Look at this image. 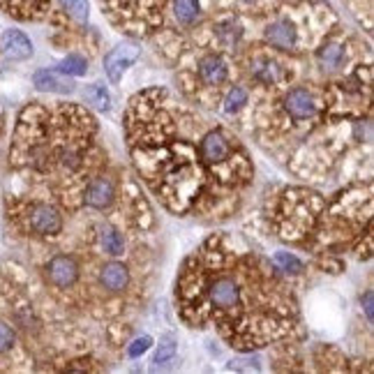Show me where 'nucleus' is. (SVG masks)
I'll return each mask as SVG.
<instances>
[{"label": "nucleus", "mask_w": 374, "mask_h": 374, "mask_svg": "<svg viewBox=\"0 0 374 374\" xmlns=\"http://www.w3.org/2000/svg\"><path fill=\"white\" fill-rule=\"evenodd\" d=\"M252 74L261 83H273V81H278V79H280V65L275 61H268V58H261V61L254 63Z\"/></svg>", "instance_id": "f3484780"}, {"label": "nucleus", "mask_w": 374, "mask_h": 374, "mask_svg": "<svg viewBox=\"0 0 374 374\" xmlns=\"http://www.w3.org/2000/svg\"><path fill=\"white\" fill-rule=\"evenodd\" d=\"M174 14L180 23L192 25L201 19V5L199 0H174Z\"/></svg>", "instance_id": "ddd939ff"}, {"label": "nucleus", "mask_w": 374, "mask_h": 374, "mask_svg": "<svg viewBox=\"0 0 374 374\" xmlns=\"http://www.w3.org/2000/svg\"><path fill=\"white\" fill-rule=\"evenodd\" d=\"M215 35L220 37L222 44L233 47V44L242 37V25L238 21H233V19H229V21H222L218 28H215Z\"/></svg>", "instance_id": "6ab92c4d"}, {"label": "nucleus", "mask_w": 374, "mask_h": 374, "mask_svg": "<svg viewBox=\"0 0 374 374\" xmlns=\"http://www.w3.org/2000/svg\"><path fill=\"white\" fill-rule=\"evenodd\" d=\"M273 266L278 268V271L282 275H298V273H303V261H300L298 257H293V254H289V252H278L273 257Z\"/></svg>", "instance_id": "a211bd4d"}, {"label": "nucleus", "mask_w": 374, "mask_h": 374, "mask_svg": "<svg viewBox=\"0 0 374 374\" xmlns=\"http://www.w3.org/2000/svg\"><path fill=\"white\" fill-rule=\"evenodd\" d=\"M245 3H254V0H245Z\"/></svg>", "instance_id": "c756f323"}, {"label": "nucleus", "mask_w": 374, "mask_h": 374, "mask_svg": "<svg viewBox=\"0 0 374 374\" xmlns=\"http://www.w3.org/2000/svg\"><path fill=\"white\" fill-rule=\"evenodd\" d=\"M229 155V141L225 139L222 132H211L203 136L201 141V157L208 164H218Z\"/></svg>", "instance_id": "9b49d317"}, {"label": "nucleus", "mask_w": 374, "mask_h": 374, "mask_svg": "<svg viewBox=\"0 0 374 374\" xmlns=\"http://www.w3.org/2000/svg\"><path fill=\"white\" fill-rule=\"evenodd\" d=\"M30 227H32V231H37L42 236H56V233H61V229H63V218L54 206H49V203H37L30 213Z\"/></svg>", "instance_id": "7ed1b4c3"}, {"label": "nucleus", "mask_w": 374, "mask_h": 374, "mask_svg": "<svg viewBox=\"0 0 374 374\" xmlns=\"http://www.w3.org/2000/svg\"><path fill=\"white\" fill-rule=\"evenodd\" d=\"M83 97H86V102L93 104L97 111H109L111 109V95L102 83H90V86H86Z\"/></svg>", "instance_id": "dca6fc26"}, {"label": "nucleus", "mask_w": 374, "mask_h": 374, "mask_svg": "<svg viewBox=\"0 0 374 374\" xmlns=\"http://www.w3.org/2000/svg\"><path fill=\"white\" fill-rule=\"evenodd\" d=\"M14 340H17V335H14V331H12V326L0 321V353L10 351L12 346H14Z\"/></svg>", "instance_id": "393cba45"}, {"label": "nucleus", "mask_w": 374, "mask_h": 374, "mask_svg": "<svg viewBox=\"0 0 374 374\" xmlns=\"http://www.w3.org/2000/svg\"><path fill=\"white\" fill-rule=\"evenodd\" d=\"M100 282L102 287L107 289L111 293H118V291H125L129 284V271L125 264H118V261H111L102 268L100 273Z\"/></svg>", "instance_id": "6e6552de"}, {"label": "nucleus", "mask_w": 374, "mask_h": 374, "mask_svg": "<svg viewBox=\"0 0 374 374\" xmlns=\"http://www.w3.org/2000/svg\"><path fill=\"white\" fill-rule=\"evenodd\" d=\"M150 346H153V337L150 335H141V337H136L132 344H129V349H127V353L132 358H139L141 353H146Z\"/></svg>", "instance_id": "b1692460"}, {"label": "nucleus", "mask_w": 374, "mask_h": 374, "mask_svg": "<svg viewBox=\"0 0 374 374\" xmlns=\"http://www.w3.org/2000/svg\"><path fill=\"white\" fill-rule=\"evenodd\" d=\"M370 136H372L370 123H367V121H358V123H356V139H358V141H363V139L367 141Z\"/></svg>", "instance_id": "cd10ccee"}, {"label": "nucleus", "mask_w": 374, "mask_h": 374, "mask_svg": "<svg viewBox=\"0 0 374 374\" xmlns=\"http://www.w3.org/2000/svg\"><path fill=\"white\" fill-rule=\"evenodd\" d=\"M44 271H47V280L51 284L61 287V289H67L79 280V264L72 257H67V254H58V257H54Z\"/></svg>", "instance_id": "f03ea898"}, {"label": "nucleus", "mask_w": 374, "mask_h": 374, "mask_svg": "<svg viewBox=\"0 0 374 374\" xmlns=\"http://www.w3.org/2000/svg\"><path fill=\"white\" fill-rule=\"evenodd\" d=\"M32 83H35L37 90H44V93H58V95H72V93H74V83H72L70 79H61L56 72H51V70L35 72Z\"/></svg>", "instance_id": "0eeeda50"}, {"label": "nucleus", "mask_w": 374, "mask_h": 374, "mask_svg": "<svg viewBox=\"0 0 374 374\" xmlns=\"http://www.w3.org/2000/svg\"><path fill=\"white\" fill-rule=\"evenodd\" d=\"M363 310H365V317L367 321H374V293L372 291H365V296H363Z\"/></svg>", "instance_id": "bb28decb"}, {"label": "nucleus", "mask_w": 374, "mask_h": 374, "mask_svg": "<svg viewBox=\"0 0 374 374\" xmlns=\"http://www.w3.org/2000/svg\"><path fill=\"white\" fill-rule=\"evenodd\" d=\"M247 104V93L245 88H231L227 93V100H225V111L227 114H236V111H240L242 107Z\"/></svg>", "instance_id": "5701e85b"}, {"label": "nucleus", "mask_w": 374, "mask_h": 374, "mask_svg": "<svg viewBox=\"0 0 374 374\" xmlns=\"http://www.w3.org/2000/svg\"><path fill=\"white\" fill-rule=\"evenodd\" d=\"M266 39L273 44L275 49H282V51H289L296 47V28H293V23L289 21H275L266 28Z\"/></svg>", "instance_id": "1a4fd4ad"}, {"label": "nucleus", "mask_w": 374, "mask_h": 374, "mask_svg": "<svg viewBox=\"0 0 374 374\" xmlns=\"http://www.w3.org/2000/svg\"><path fill=\"white\" fill-rule=\"evenodd\" d=\"M141 56V49L136 47V44H118L116 49H111L107 56H104V72H107V76L111 79L114 83L121 81L123 72L127 67H132L136 63V58Z\"/></svg>", "instance_id": "f257e3e1"}, {"label": "nucleus", "mask_w": 374, "mask_h": 374, "mask_svg": "<svg viewBox=\"0 0 374 374\" xmlns=\"http://www.w3.org/2000/svg\"><path fill=\"white\" fill-rule=\"evenodd\" d=\"M284 109L293 121H305V118H312L317 114L314 97L307 93L305 88H293L291 93L284 97Z\"/></svg>", "instance_id": "39448f33"}, {"label": "nucleus", "mask_w": 374, "mask_h": 374, "mask_svg": "<svg viewBox=\"0 0 374 374\" xmlns=\"http://www.w3.org/2000/svg\"><path fill=\"white\" fill-rule=\"evenodd\" d=\"M231 370H236V372H240V370H259V358L254 356V358H238V360H231Z\"/></svg>", "instance_id": "a878e982"}, {"label": "nucleus", "mask_w": 374, "mask_h": 374, "mask_svg": "<svg viewBox=\"0 0 374 374\" xmlns=\"http://www.w3.org/2000/svg\"><path fill=\"white\" fill-rule=\"evenodd\" d=\"M63 10L79 23L88 21V0H61Z\"/></svg>", "instance_id": "4be33fe9"}, {"label": "nucleus", "mask_w": 374, "mask_h": 374, "mask_svg": "<svg viewBox=\"0 0 374 374\" xmlns=\"http://www.w3.org/2000/svg\"><path fill=\"white\" fill-rule=\"evenodd\" d=\"M176 351H178V342H176L174 335H164L160 340V346H157V353H155V365L162 367V365H169L172 360L176 358Z\"/></svg>", "instance_id": "aec40b11"}, {"label": "nucleus", "mask_w": 374, "mask_h": 374, "mask_svg": "<svg viewBox=\"0 0 374 374\" xmlns=\"http://www.w3.org/2000/svg\"><path fill=\"white\" fill-rule=\"evenodd\" d=\"M58 72L65 76H83L88 72V61L83 56H67L58 63Z\"/></svg>", "instance_id": "412c9836"}, {"label": "nucleus", "mask_w": 374, "mask_h": 374, "mask_svg": "<svg viewBox=\"0 0 374 374\" xmlns=\"http://www.w3.org/2000/svg\"><path fill=\"white\" fill-rule=\"evenodd\" d=\"M63 164L67 169H76L79 167V155L74 153H63Z\"/></svg>", "instance_id": "c85d7f7f"}, {"label": "nucleus", "mask_w": 374, "mask_h": 374, "mask_svg": "<svg viewBox=\"0 0 374 374\" xmlns=\"http://www.w3.org/2000/svg\"><path fill=\"white\" fill-rule=\"evenodd\" d=\"M199 74L203 79V83L208 86H218L227 79V63L220 56H206L199 63Z\"/></svg>", "instance_id": "f8f14e48"}, {"label": "nucleus", "mask_w": 374, "mask_h": 374, "mask_svg": "<svg viewBox=\"0 0 374 374\" xmlns=\"http://www.w3.org/2000/svg\"><path fill=\"white\" fill-rule=\"evenodd\" d=\"M0 44H3V54L8 61H28L32 56V42L21 30H5Z\"/></svg>", "instance_id": "20e7f679"}, {"label": "nucleus", "mask_w": 374, "mask_h": 374, "mask_svg": "<svg viewBox=\"0 0 374 374\" xmlns=\"http://www.w3.org/2000/svg\"><path fill=\"white\" fill-rule=\"evenodd\" d=\"M114 196H116V189H114V183L109 178H95L90 185L86 187V206L95 208V211H104L114 203Z\"/></svg>", "instance_id": "423d86ee"}, {"label": "nucleus", "mask_w": 374, "mask_h": 374, "mask_svg": "<svg viewBox=\"0 0 374 374\" xmlns=\"http://www.w3.org/2000/svg\"><path fill=\"white\" fill-rule=\"evenodd\" d=\"M211 300L218 307H233V305H238V300H240V289L233 280L222 278L218 282H213Z\"/></svg>", "instance_id": "9d476101"}, {"label": "nucleus", "mask_w": 374, "mask_h": 374, "mask_svg": "<svg viewBox=\"0 0 374 374\" xmlns=\"http://www.w3.org/2000/svg\"><path fill=\"white\" fill-rule=\"evenodd\" d=\"M317 61L324 70H337L344 61V49L335 42L324 44V47L317 51Z\"/></svg>", "instance_id": "4468645a"}, {"label": "nucleus", "mask_w": 374, "mask_h": 374, "mask_svg": "<svg viewBox=\"0 0 374 374\" xmlns=\"http://www.w3.org/2000/svg\"><path fill=\"white\" fill-rule=\"evenodd\" d=\"M100 242H102L104 252L111 254V257H118V254H123V249H125L123 233L114 227H102L100 229Z\"/></svg>", "instance_id": "2eb2a0df"}]
</instances>
